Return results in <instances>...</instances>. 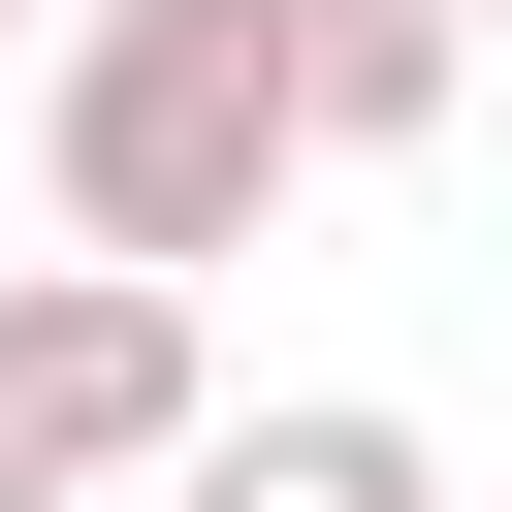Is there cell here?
<instances>
[{
  "label": "cell",
  "mask_w": 512,
  "mask_h": 512,
  "mask_svg": "<svg viewBox=\"0 0 512 512\" xmlns=\"http://www.w3.org/2000/svg\"><path fill=\"white\" fill-rule=\"evenodd\" d=\"M160 512H448V448H416L384 384H256V416L160 448Z\"/></svg>",
  "instance_id": "3"
},
{
  "label": "cell",
  "mask_w": 512,
  "mask_h": 512,
  "mask_svg": "<svg viewBox=\"0 0 512 512\" xmlns=\"http://www.w3.org/2000/svg\"><path fill=\"white\" fill-rule=\"evenodd\" d=\"M0 32H64V0H0Z\"/></svg>",
  "instance_id": "6"
},
{
  "label": "cell",
  "mask_w": 512,
  "mask_h": 512,
  "mask_svg": "<svg viewBox=\"0 0 512 512\" xmlns=\"http://www.w3.org/2000/svg\"><path fill=\"white\" fill-rule=\"evenodd\" d=\"M192 416H224V384H192V288H128V256H0V512H128Z\"/></svg>",
  "instance_id": "2"
},
{
  "label": "cell",
  "mask_w": 512,
  "mask_h": 512,
  "mask_svg": "<svg viewBox=\"0 0 512 512\" xmlns=\"http://www.w3.org/2000/svg\"><path fill=\"white\" fill-rule=\"evenodd\" d=\"M0 128H32V192H64V256H128V288H192V256H256L320 160H288V64H256V0H64L32 64H0Z\"/></svg>",
  "instance_id": "1"
},
{
  "label": "cell",
  "mask_w": 512,
  "mask_h": 512,
  "mask_svg": "<svg viewBox=\"0 0 512 512\" xmlns=\"http://www.w3.org/2000/svg\"><path fill=\"white\" fill-rule=\"evenodd\" d=\"M256 64H288V160H416V128L480 96L448 0H256Z\"/></svg>",
  "instance_id": "4"
},
{
  "label": "cell",
  "mask_w": 512,
  "mask_h": 512,
  "mask_svg": "<svg viewBox=\"0 0 512 512\" xmlns=\"http://www.w3.org/2000/svg\"><path fill=\"white\" fill-rule=\"evenodd\" d=\"M448 32H480V64H512V0H448Z\"/></svg>",
  "instance_id": "5"
}]
</instances>
